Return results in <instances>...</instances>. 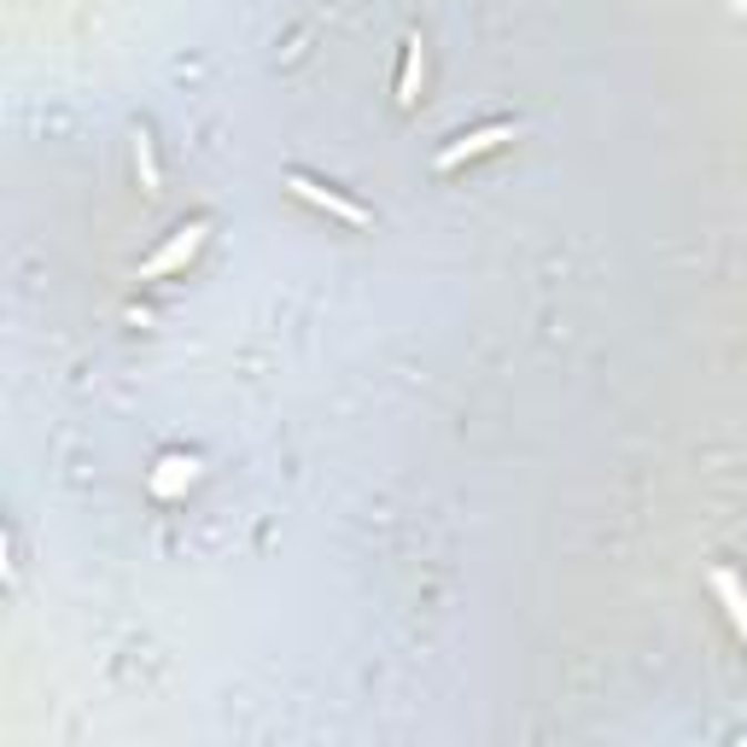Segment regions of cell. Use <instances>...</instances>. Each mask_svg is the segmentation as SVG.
Masks as SVG:
<instances>
[{
	"instance_id": "cell-1",
	"label": "cell",
	"mask_w": 747,
	"mask_h": 747,
	"mask_svg": "<svg viewBox=\"0 0 747 747\" xmlns=\"http://www.w3.org/2000/svg\"><path fill=\"white\" fill-rule=\"evenodd\" d=\"M514 123H485V129H473V134H462V141L456 147H444L438 158H433V170L438 175H450V170H456V164H467V158H480V152H496V147H503V141H514Z\"/></svg>"
},
{
	"instance_id": "cell-2",
	"label": "cell",
	"mask_w": 747,
	"mask_h": 747,
	"mask_svg": "<svg viewBox=\"0 0 747 747\" xmlns=\"http://www.w3.org/2000/svg\"><path fill=\"white\" fill-rule=\"evenodd\" d=\"M286 188L304 199V205H315V211H327V216H339V222H351V229H362L369 222V211L356 205V199H345V193H333V188H322V181H310V175H286Z\"/></svg>"
},
{
	"instance_id": "cell-3",
	"label": "cell",
	"mask_w": 747,
	"mask_h": 747,
	"mask_svg": "<svg viewBox=\"0 0 747 747\" xmlns=\"http://www.w3.org/2000/svg\"><path fill=\"white\" fill-rule=\"evenodd\" d=\"M205 229H211V222H188V229H181V234L164 245V252H158V258H147V269H141V275L152 281V275H170L175 263H188V258L199 252V240H205Z\"/></svg>"
},
{
	"instance_id": "cell-4",
	"label": "cell",
	"mask_w": 747,
	"mask_h": 747,
	"mask_svg": "<svg viewBox=\"0 0 747 747\" xmlns=\"http://www.w3.org/2000/svg\"><path fill=\"white\" fill-rule=\"evenodd\" d=\"M713 596H718V607H724V619L736 625L741 648H747V590L736 584V573H730V567H713Z\"/></svg>"
},
{
	"instance_id": "cell-5",
	"label": "cell",
	"mask_w": 747,
	"mask_h": 747,
	"mask_svg": "<svg viewBox=\"0 0 747 747\" xmlns=\"http://www.w3.org/2000/svg\"><path fill=\"white\" fill-rule=\"evenodd\" d=\"M415 88H421V36L403 41V77H397V105H415Z\"/></svg>"
},
{
	"instance_id": "cell-6",
	"label": "cell",
	"mask_w": 747,
	"mask_h": 747,
	"mask_svg": "<svg viewBox=\"0 0 747 747\" xmlns=\"http://www.w3.org/2000/svg\"><path fill=\"white\" fill-rule=\"evenodd\" d=\"M134 164H141V181H147V188L158 193V164H152V141H147V134H141V141H134Z\"/></svg>"
}]
</instances>
